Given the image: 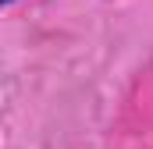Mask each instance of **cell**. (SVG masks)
<instances>
[{
    "mask_svg": "<svg viewBox=\"0 0 153 149\" xmlns=\"http://www.w3.org/2000/svg\"><path fill=\"white\" fill-rule=\"evenodd\" d=\"M0 4H7V0H0Z\"/></svg>",
    "mask_w": 153,
    "mask_h": 149,
    "instance_id": "1",
    "label": "cell"
}]
</instances>
